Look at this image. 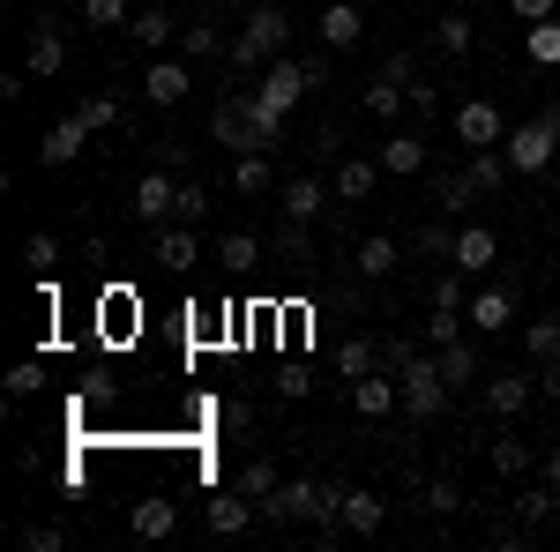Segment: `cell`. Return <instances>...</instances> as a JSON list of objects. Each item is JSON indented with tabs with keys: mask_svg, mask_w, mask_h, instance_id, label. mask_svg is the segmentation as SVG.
I'll return each mask as SVG.
<instances>
[{
	"mask_svg": "<svg viewBox=\"0 0 560 552\" xmlns=\"http://www.w3.org/2000/svg\"><path fill=\"white\" fill-rule=\"evenodd\" d=\"M306 90H314V68H300V60H292V52H277V60H269V68H261L255 97H261V105H269V113H292V105H300Z\"/></svg>",
	"mask_w": 560,
	"mask_h": 552,
	"instance_id": "obj_4",
	"label": "cell"
},
{
	"mask_svg": "<svg viewBox=\"0 0 560 552\" xmlns=\"http://www.w3.org/2000/svg\"><path fill=\"white\" fill-rule=\"evenodd\" d=\"M493 255H501V239H493L486 224H464V232H456V247H448V261H456L464 277H478V269H493Z\"/></svg>",
	"mask_w": 560,
	"mask_h": 552,
	"instance_id": "obj_17",
	"label": "cell"
},
{
	"mask_svg": "<svg viewBox=\"0 0 560 552\" xmlns=\"http://www.w3.org/2000/svg\"><path fill=\"white\" fill-rule=\"evenodd\" d=\"M501 157H509V165H516L523 179H538V172H546V165L560 157V134L546 128V120H523V128L501 134Z\"/></svg>",
	"mask_w": 560,
	"mask_h": 552,
	"instance_id": "obj_3",
	"label": "cell"
},
{
	"mask_svg": "<svg viewBox=\"0 0 560 552\" xmlns=\"http://www.w3.org/2000/svg\"><path fill=\"white\" fill-rule=\"evenodd\" d=\"M179 52H187V60H217V52H232V45H224L217 23H187V31H179Z\"/></svg>",
	"mask_w": 560,
	"mask_h": 552,
	"instance_id": "obj_33",
	"label": "cell"
},
{
	"mask_svg": "<svg viewBox=\"0 0 560 552\" xmlns=\"http://www.w3.org/2000/svg\"><path fill=\"white\" fill-rule=\"evenodd\" d=\"M277 255L306 261V216H284V224H277Z\"/></svg>",
	"mask_w": 560,
	"mask_h": 552,
	"instance_id": "obj_45",
	"label": "cell"
},
{
	"mask_svg": "<svg viewBox=\"0 0 560 552\" xmlns=\"http://www.w3.org/2000/svg\"><path fill=\"white\" fill-rule=\"evenodd\" d=\"M23 545H31V552H60V545H68V538H60L52 522H31V530H23Z\"/></svg>",
	"mask_w": 560,
	"mask_h": 552,
	"instance_id": "obj_48",
	"label": "cell"
},
{
	"mask_svg": "<svg viewBox=\"0 0 560 552\" xmlns=\"http://www.w3.org/2000/svg\"><path fill=\"white\" fill-rule=\"evenodd\" d=\"M464 314H471V329H486V337H501V329L516 321V298H509V292H478L471 306H464Z\"/></svg>",
	"mask_w": 560,
	"mask_h": 552,
	"instance_id": "obj_23",
	"label": "cell"
},
{
	"mask_svg": "<svg viewBox=\"0 0 560 552\" xmlns=\"http://www.w3.org/2000/svg\"><path fill=\"white\" fill-rule=\"evenodd\" d=\"M277 142H284V113H269L255 97V150H277Z\"/></svg>",
	"mask_w": 560,
	"mask_h": 552,
	"instance_id": "obj_44",
	"label": "cell"
},
{
	"mask_svg": "<svg viewBox=\"0 0 560 552\" xmlns=\"http://www.w3.org/2000/svg\"><path fill=\"white\" fill-rule=\"evenodd\" d=\"M530 396H538V381H530V374H493V381H486V411H493V419H523V411H530Z\"/></svg>",
	"mask_w": 560,
	"mask_h": 552,
	"instance_id": "obj_10",
	"label": "cell"
},
{
	"mask_svg": "<svg viewBox=\"0 0 560 552\" xmlns=\"http://www.w3.org/2000/svg\"><path fill=\"white\" fill-rule=\"evenodd\" d=\"M433 359H441V374H448V388L478 381V351H471V343H464V337H456V343H441Z\"/></svg>",
	"mask_w": 560,
	"mask_h": 552,
	"instance_id": "obj_32",
	"label": "cell"
},
{
	"mask_svg": "<svg viewBox=\"0 0 560 552\" xmlns=\"http://www.w3.org/2000/svg\"><path fill=\"white\" fill-rule=\"evenodd\" d=\"M538 396H560V359H546V366H538Z\"/></svg>",
	"mask_w": 560,
	"mask_h": 552,
	"instance_id": "obj_50",
	"label": "cell"
},
{
	"mask_svg": "<svg viewBox=\"0 0 560 552\" xmlns=\"http://www.w3.org/2000/svg\"><path fill=\"white\" fill-rule=\"evenodd\" d=\"M83 150H90V128H83V113H68V120H52V128H45V142H38V157H45V165H75Z\"/></svg>",
	"mask_w": 560,
	"mask_h": 552,
	"instance_id": "obj_11",
	"label": "cell"
},
{
	"mask_svg": "<svg viewBox=\"0 0 560 552\" xmlns=\"http://www.w3.org/2000/svg\"><path fill=\"white\" fill-rule=\"evenodd\" d=\"M187 90H195L187 60H150V75H142V97H150V105H179Z\"/></svg>",
	"mask_w": 560,
	"mask_h": 552,
	"instance_id": "obj_16",
	"label": "cell"
},
{
	"mask_svg": "<svg viewBox=\"0 0 560 552\" xmlns=\"http://www.w3.org/2000/svg\"><path fill=\"white\" fill-rule=\"evenodd\" d=\"M433 45L464 60V52H471V23H464V15H441V23H433Z\"/></svg>",
	"mask_w": 560,
	"mask_h": 552,
	"instance_id": "obj_40",
	"label": "cell"
},
{
	"mask_svg": "<svg viewBox=\"0 0 560 552\" xmlns=\"http://www.w3.org/2000/svg\"><path fill=\"white\" fill-rule=\"evenodd\" d=\"M411 247H419V255H441V261H448V247H456V232H448V224L433 216V224L419 232V239H411Z\"/></svg>",
	"mask_w": 560,
	"mask_h": 552,
	"instance_id": "obj_46",
	"label": "cell"
},
{
	"mask_svg": "<svg viewBox=\"0 0 560 552\" xmlns=\"http://www.w3.org/2000/svg\"><path fill=\"white\" fill-rule=\"evenodd\" d=\"M464 172H471V187H478V195H501L516 165H509L501 150H464Z\"/></svg>",
	"mask_w": 560,
	"mask_h": 552,
	"instance_id": "obj_22",
	"label": "cell"
},
{
	"mask_svg": "<svg viewBox=\"0 0 560 552\" xmlns=\"http://www.w3.org/2000/svg\"><path fill=\"white\" fill-rule=\"evenodd\" d=\"M128 530L142 538V545H158V538H173V530H179V508L165 501V493H150V501H135V508H128Z\"/></svg>",
	"mask_w": 560,
	"mask_h": 552,
	"instance_id": "obj_12",
	"label": "cell"
},
{
	"mask_svg": "<svg viewBox=\"0 0 560 552\" xmlns=\"http://www.w3.org/2000/svg\"><path fill=\"white\" fill-rule=\"evenodd\" d=\"M351 269L382 284V277H396V269H404V247H396L388 232H366V239H359V255H351Z\"/></svg>",
	"mask_w": 560,
	"mask_h": 552,
	"instance_id": "obj_18",
	"label": "cell"
},
{
	"mask_svg": "<svg viewBox=\"0 0 560 552\" xmlns=\"http://www.w3.org/2000/svg\"><path fill=\"white\" fill-rule=\"evenodd\" d=\"M217 261H224L232 277H247V269H255V261H261V239H255V232H232V239L217 247Z\"/></svg>",
	"mask_w": 560,
	"mask_h": 552,
	"instance_id": "obj_36",
	"label": "cell"
},
{
	"mask_svg": "<svg viewBox=\"0 0 560 552\" xmlns=\"http://www.w3.org/2000/svg\"><path fill=\"white\" fill-rule=\"evenodd\" d=\"M210 134L232 150V157H247V150H255V90H232V97L210 113Z\"/></svg>",
	"mask_w": 560,
	"mask_h": 552,
	"instance_id": "obj_5",
	"label": "cell"
},
{
	"mask_svg": "<svg viewBox=\"0 0 560 552\" xmlns=\"http://www.w3.org/2000/svg\"><path fill=\"white\" fill-rule=\"evenodd\" d=\"M396 388H404V419L433 425L448 411V374H441V359L433 351H411L404 366H396Z\"/></svg>",
	"mask_w": 560,
	"mask_h": 552,
	"instance_id": "obj_1",
	"label": "cell"
},
{
	"mask_svg": "<svg viewBox=\"0 0 560 552\" xmlns=\"http://www.w3.org/2000/svg\"><path fill=\"white\" fill-rule=\"evenodd\" d=\"M83 23L90 31H128L135 15H128V0H83Z\"/></svg>",
	"mask_w": 560,
	"mask_h": 552,
	"instance_id": "obj_38",
	"label": "cell"
},
{
	"mask_svg": "<svg viewBox=\"0 0 560 552\" xmlns=\"http://www.w3.org/2000/svg\"><path fill=\"white\" fill-rule=\"evenodd\" d=\"M382 172H396V179L427 172V142H419V134H388L382 142Z\"/></svg>",
	"mask_w": 560,
	"mask_h": 552,
	"instance_id": "obj_24",
	"label": "cell"
},
{
	"mask_svg": "<svg viewBox=\"0 0 560 552\" xmlns=\"http://www.w3.org/2000/svg\"><path fill=\"white\" fill-rule=\"evenodd\" d=\"M374 366H382V343H374V337H345V343H337V374H345V381L374 374Z\"/></svg>",
	"mask_w": 560,
	"mask_h": 552,
	"instance_id": "obj_27",
	"label": "cell"
},
{
	"mask_svg": "<svg viewBox=\"0 0 560 552\" xmlns=\"http://www.w3.org/2000/svg\"><path fill=\"white\" fill-rule=\"evenodd\" d=\"M523 52L538 60V68H560V23L546 15V23H523Z\"/></svg>",
	"mask_w": 560,
	"mask_h": 552,
	"instance_id": "obj_31",
	"label": "cell"
},
{
	"mask_svg": "<svg viewBox=\"0 0 560 552\" xmlns=\"http://www.w3.org/2000/svg\"><path fill=\"white\" fill-rule=\"evenodd\" d=\"M404 97H411V83H396V75H374V83H366V113H374V120H404Z\"/></svg>",
	"mask_w": 560,
	"mask_h": 552,
	"instance_id": "obj_26",
	"label": "cell"
},
{
	"mask_svg": "<svg viewBox=\"0 0 560 552\" xmlns=\"http://www.w3.org/2000/svg\"><path fill=\"white\" fill-rule=\"evenodd\" d=\"M538 120H546V128H553V134H560V97H553V105H546V113H538Z\"/></svg>",
	"mask_w": 560,
	"mask_h": 552,
	"instance_id": "obj_51",
	"label": "cell"
},
{
	"mask_svg": "<svg viewBox=\"0 0 560 552\" xmlns=\"http://www.w3.org/2000/svg\"><path fill=\"white\" fill-rule=\"evenodd\" d=\"M23 261H31V269H52V261H60L52 232H31V239H23Z\"/></svg>",
	"mask_w": 560,
	"mask_h": 552,
	"instance_id": "obj_47",
	"label": "cell"
},
{
	"mask_svg": "<svg viewBox=\"0 0 560 552\" xmlns=\"http://www.w3.org/2000/svg\"><path fill=\"white\" fill-rule=\"evenodd\" d=\"M471 195H478L471 172H433V210H441V216H464V210H471Z\"/></svg>",
	"mask_w": 560,
	"mask_h": 552,
	"instance_id": "obj_25",
	"label": "cell"
},
{
	"mask_svg": "<svg viewBox=\"0 0 560 552\" xmlns=\"http://www.w3.org/2000/svg\"><path fill=\"white\" fill-rule=\"evenodd\" d=\"M75 113H83V128H90V134H113V128H120V120H128V105H120L113 90H97V97H83Z\"/></svg>",
	"mask_w": 560,
	"mask_h": 552,
	"instance_id": "obj_28",
	"label": "cell"
},
{
	"mask_svg": "<svg viewBox=\"0 0 560 552\" xmlns=\"http://www.w3.org/2000/svg\"><path fill=\"white\" fill-rule=\"evenodd\" d=\"M337 515H345L351 538H374V530L388 522V501L382 493H345V485H337Z\"/></svg>",
	"mask_w": 560,
	"mask_h": 552,
	"instance_id": "obj_13",
	"label": "cell"
},
{
	"mask_svg": "<svg viewBox=\"0 0 560 552\" xmlns=\"http://www.w3.org/2000/svg\"><path fill=\"white\" fill-rule=\"evenodd\" d=\"M322 202H337V195H329V187H322L314 172L284 179V216H306V224H314V216H322Z\"/></svg>",
	"mask_w": 560,
	"mask_h": 552,
	"instance_id": "obj_21",
	"label": "cell"
},
{
	"mask_svg": "<svg viewBox=\"0 0 560 552\" xmlns=\"http://www.w3.org/2000/svg\"><path fill=\"white\" fill-rule=\"evenodd\" d=\"M486 463L501 470V478H523V470H530V448H523V441H493V448H486Z\"/></svg>",
	"mask_w": 560,
	"mask_h": 552,
	"instance_id": "obj_39",
	"label": "cell"
},
{
	"mask_svg": "<svg viewBox=\"0 0 560 552\" xmlns=\"http://www.w3.org/2000/svg\"><path fill=\"white\" fill-rule=\"evenodd\" d=\"M374 179H382V157H345V165L329 172V195H337V202H366Z\"/></svg>",
	"mask_w": 560,
	"mask_h": 552,
	"instance_id": "obj_15",
	"label": "cell"
},
{
	"mask_svg": "<svg viewBox=\"0 0 560 552\" xmlns=\"http://www.w3.org/2000/svg\"><path fill=\"white\" fill-rule=\"evenodd\" d=\"M277 187V172H269V157L261 150H247L240 165H232V195H269Z\"/></svg>",
	"mask_w": 560,
	"mask_h": 552,
	"instance_id": "obj_29",
	"label": "cell"
},
{
	"mask_svg": "<svg viewBox=\"0 0 560 552\" xmlns=\"http://www.w3.org/2000/svg\"><path fill=\"white\" fill-rule=\"evenodd\" d=\"M314 31H322V45H329V52H351V45L366 38V15H359L351 0H337V8H322V23H314Z\"/></svg>",
	"mask_w": 560,
	"mask_h": 552,
	"instance_id": "obj_14",
	"label": "cell"
},
{
	"mask_svg": "<svg viewBox=\"0 0 560 552\" xmlns=\"http://www.w3.org/2000/svg\"><path fill=\"white\" fill-rule=\"evenodd\" d=\"M516 515H523V530H538V522H553L560 515V485H530L516 501Z\"/></svg>",
	"mask_w": 560,
	"mask_h": 552,
	"instance_id": "obj_35",
	"label": "cell"
},
{
	"mask_svg": "<svg viewBox=\"0 0 560 552\" xmlns=\"http://www.w3.org/2000/svg\"><path fill=\"white\" fill-rule=\"evenodd\" d=\"M284 38H292V23H284L277 8H255V15H247V31L232 38V52H224V60H232L240 75H261V68L284 52Z\"/></svg>",
	"mask_w": 560,
	"mask_h": 552,
	"instance_id": "obj_2",
	"label": "cell"
},
{
	"mask_svg": "<svg viewBox=\"0 0 560 552\" xmlns=\"http://www.w3.org/2000/svg\"><path fill=\"white\" fill-rule=\"evenodd\" d=\"M396 403H404V388H396V374H382V366L351 381V411H359V419H388Z\"/></svg>",
	"mask_w": 560,
	"mask_h": 552,
	"instance_id": "obj_9",
	"label": "cell"
},
{
	"mask_svg": "<svg viewBox=\"0 0 560 552\" xmlns=\"http://www.w3.org/2000/svg\"><path fill=\"white\" fill-rule=\"evenodd\" d=\"M509 8H516V23H546L553 15V0H509Z\"/></svg>",
	"mask_w": 560,
	"mask_h": 552,
	"instance_id": "obj_49",
	"label": "cell"
},
{
	"mask_svg": "<svg viewBox=\"0 0 560 552\" xmlns=\"http://www.w3.org/2000/svg\"><path fill=\"white\" fill-rule=\"evenodd\" d=\"M128 210L142 216V224H173V216H179V179H165V172H142Z\"/></svg>",
	"mask_w": 560,
	"mask_h": 552,
	"instance_id": "obj_7",
	"label": "cell"
},
{
	"mask_svg": "<svg viewBox=\"0 0 560 552\" xmlns=\"http://www.w3.org/2000/svg\"><path fill=\"white\" fill-rule=\"evenodd\" d=\"M210 216V187L202 179H179V224H202Z\"/></svg>",
	"mask_w": 560,
	"mask_h": 552,
	"instance_id": "obj_42",
	"label": "cell"
},
{
	"mask_svg": "<svg viewBox=\"0 0 560 552\" xmlns=\"http://www.w3.org/2000/svg\"><path fill=\"white\" fill-rule=\"evenodd\" d=\"M60 68H68V38H60L52 23H38L31 45H23V75H31V83H52Z\"/></svg>",
	"mask_w": 560,
	"mask_h": 552,
	"instance_id": "obj_8",
	"label": "cell"
},
{
	"mask_svg": "<svg viewBox=\"0 0 560 552\" xmlns=\"http://www.w3.org/2000/svg\"><path fill=\"white\" fill-rule=\"evenodd\" d=\"M158 261H165V269H195V261H202V239H195V224H158Z\"/></svg>",
	"mask_w": 560,
	"mask_h": 552,
	"instance_id": "obj_19",
	"label": "cell"
},
{
	"mask_svg": "<svg viewBox=\"0 0 560 552\" xmlns=\"http://www.w3.org/2000/svg\"><path fill=\"white\" fill-rule=\"evenodd\" d=\"M523 351H530L538 366H546V359H560V314H538V321L523 329Z\"/></svg>",
	"mask_w": 560,
	"mask_h": 552,
	"instance_id": "obj_34",
	"label": "cell"
},
{
	"mask_svg": "<svg viewBox=\"0 0 560 552\" xmlns=\"http://www.w3.org/2000/svg\"><path fill=\"white\" fill-rule=\"evenodd\" d=\"M546 485H560V448H553V456H546Z\"/></svg>",
	"mask_w": 560,
	"mask_h": 552,
	"instance_id": "obj_52",
	"label": "cell"
},
{
	"mask_svg": "<svg viewBox=\"0 0 560 552\" xmlns=\"http://www.w3.org/2000/svg\"><path fill=\"white\" fill-rule=\"evenodd\" d=\"M419 501H427V515H456V508H464V485H456V478H433Z\"/></svg>",
	"mask_w": 560,
	"mask_h": 552,
	"instance_id": "obj_41",
	"label": "cell"
},
{
	"mask_svg": "<svg viewBox=\"0 0 560 552\" xmlns=\"http://www.w3.org/2000/svg\"><path fill=\"white\" fill-rule=\"evenodd\" d=\"M501 134H509L501 105H486V97H464V105H456V142H464V150H501Z\"/></svg>",
	"mask_w": 560,
	"mask_h": 552,
	"instance_id": "obj_6",
	"label": "cell"
},
{
	"mask_svg": "<svg viewBox=\"0 0 560 552\" xmlns=\"http://www.w3.org/2000/svg\"><path fill=\"white\" fill-rule=\"evenodd\" d=\"M427 306H464V269H456V261H448V269H441V277H433Z\"/></svg>",
	"mask_w": 560,
	"mask_h": 552,
	"instance_id": "obj_43",
	"label": "cell"
},
{
	"mask_svg": "<svg viewBox=\"0 0 560 552\" xmlns=\"http://www.w3.org/2000/svg\"><path fill=\"white\" fill-rule=\"evenodd\" d=\"M232 485H240V493H247V501H269V493H277V485H284V478H277V463H269V456H247V463H240V478H232Z\"/></svg>",
	"mask_w": 560,
	"mask_h": 552,
	"instance_id": "obj_30",
	"label": "cell"
},
{
	"mask_svg": "<svg viewBox=\"0 0 560 552\" xmlns=\"http://www.w3.org/2000/svg\"><path fill=\"white\" fill-rule=\"evenodd\" d=\"M179 31H187V23H179V15H165V8H142V15L128 23V38L142 45V52H165V45H173Z\"/></svg>",
	"mask_w": 560,
	"mask_h": 552,
	"instance_id": "obj_20",
	"label": "cell"
},
{
	"mask_svg": "<svg viewBox=\"0 0 560 552\" xmlns=\"http://www.w3.org/2000/svg\"><path fill=\"white\" fill-rule=\"evenodd\" d=\"M464 321H471L464 306H433V314H427V343H433V351H441V343H456V337H464Z\"/></svg>",
	"mask_w": 560,
	"mask_h": 552,
	"instance_id": "obj_37",
	"label": "cell"
}]
</instances>
